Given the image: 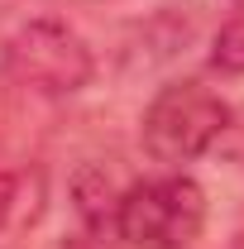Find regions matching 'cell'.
<instances>
[{"label": "cell", "instance_id": "1", "mask_svg": "<svg viewBox=\"0 0 244 249\" xmlns=\"http://www.w3.org/2000/svg\"><path fill=\"white\" fill-rule=\"evenodd\" d=\"M206 230V192L187 173L129 182L115 211V240L129 249H192Z\"/></svg>", "mask_w": 244, "mask_h": 249}, {"label": "cell", "instance_id": "2", "mask_svg": "<svg viewBox=\"0 0 244 249\" xmlns=\"http://www.w3.org/2000/svg\"><path fill=\"white\" fill-rule=\"evenodd\" d=\"M230 124V106L201 87V82H173L149 101L144 110V124H139V144L153 163L163 168H182L192 158L211 154L220 144Z\"/></svg>", "mask_w": 244, "mask_h": 249}, {"label": "cell", "instance_id": "3", "mask_svg": "<svg viewBox=\"0 0 244 249\" xmlns=\"http://www.w3.org/2000/svg\"><path fill=\"white\" fill-rule=\"evenodd\" d=\"M0 62L15 82H24L34 91H48V96L82 91L96 72L87 38L53 15H34L24 24H15L0 43Z\"/></svg>", "mask_w": 244, "mask_h": 249}, {"label": "cell", "instance_id": "4", "mask_svg": "<svg viewBox=\"0 0 244 249\" xmlns=\"http://www.w3.org/2000/svg\"><path fill=\"white\" fill-rule=\"evenodd\" d=\"M43 206H48V182L38 168H0V240L38 225Z\"/></svg>", "mask_w": 244, "mask_h": 249}, {"label": "cell", "instance_id": "5", "mask_svg": "<svg viewBox=\"0 0 244 249\" xmlns=\"http://www.w3.org/2000/svg\"><path fill=\"white\" fill-rule=\"evenodd\" d=\"M124 187L115 182V173L105 163H87L77 178H72V201H77V216L87 220L91 235H115V211H120Z\"/></svg>", "mask_w": 244, "mask_h": 249}, {"label": "cell", "instance_id": "6", "mask_svg": "<svg viewBox=\"0 0 244 249\" xmlns=\"http://www.w3.org/2000/svg\"><path fill=\"white\" fill-rule=\"evenodd\" d=\"M211 62L220 72H244V5L215 29V43H211Z\"/></svg>", "mask_w": 244, "mask_h": 249}, {"label": "cell", "instance_id": "7", "mask_svg": "<svg viewBox=\"0 0 244 249\" xmlns=\"http://www.w3.org/2000/svg\"><path fill=\"white\" fill-rule=\"evenodd\" d=\"M215 149H225L235 163H244V115H230V124H225V134H220Z\"/></svg>", "mask_w": 244, "mask_h": 249}, {"label": "cell", "instance_id": "8", "mask_svg": "<svg viewBox=\"0 0 244 249\" xmlns=\"http://www.w3.org/2000/svg\"><path fill=\"white\" fill-rule=\"evenodd\" d=\"M58 249H110V240H105V235H91V230H87V235H77V240H62Z\"/></svg>", "mask_w": 244, "mask_h": 249}]
</instances>
